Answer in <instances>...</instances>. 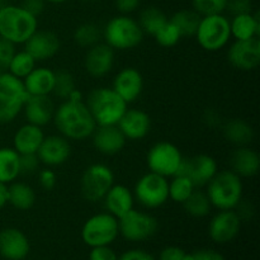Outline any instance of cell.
<instances>
[{
    "instance_id": "6da1fadb",
    "label": "cell",
    "mask_w": 260,
    "mask_h": 260,
    "mask_svg": "<svg viewBox=\"0 0 260 260\" xmlns=\"http://www.w3.org/2000/svg\"><path fill=\"white\" fill-rule=\"evenodd\" d=\"M52 122L58 134L69 141H84L96 128L85 101H62L56 107Z\"/></svg>"
},
{
    "instance_id": "7a4b0ae2",
    "label": "cell",
    "mask_w": 260,
    "mask_h": 260,
    "mask_svg": "<svg viewBox=\"0 0 260 260\" xmlns=\"http://www.w3.org/2000/svg\"><path fill=\"white\" fill-rule=\"evenodd\" d=\"M206 194L216 210H235L243 200V178L233 170H218L217 174L206 185Z\"/></svg>"
},
{
    "instance_id": "3957f363",
    "label": "cell",
    "mask_w": 260,
    "mask_h": 260,
    "mask_svg": "<svg viewBox=\"0 0 260 260\" xmlns=\"http://www.w3.org/2000/svg\"><path fill=\"white\" fill-rule=\"evenodd\" d=\"M96 126L118 124L128 104L108 86H99L88 94L85 101Z\"/></svg>"
},
{
    "instance_id": "277c9868",
    "label": "cell",
    "mask_w": 260,
    "mask_h": 260,
    "mask_svg": "<svg viewBox=\"0 0 260 260\" xmlns=\"http://www.w3.org/2000/svg\"><path fill=\"white\" fill-rule=\"evenodd\" d=\"M38 29L35 15L20 5H5L0 8V37L13 45H24Z\"/></svg>"
},
{
    "instance_id": "5b68a950",
    "label": "cell",
    "mask_w": 260,
    "mask_h": 260,
    "mask_svg": "<svg viewBox=\"0 0 260 260\" xmlns=\"http://www.w3.org/2000/svg\"><path fill=\"white\" fill-rule=\"evenodd\" d=\"M144 37L145 35L139 22L131 15H116L111 18L102 29L104 43L114 51L134 50L141 45Z\"/></svg>"
},
{
    "instance_id": "8992f818",
    "label": "cell",
    "mask_w": 260,
    "mask_h": 260,
    "mask_svg": "<svg viewBox=\"0 0 260 260\" xmlns=\"http://www.w3.org/2000/svg\"><path fill=\"white\" fill-rule=\"evenodd\" d=\"M198 45L207 52H217L230 43V19L222 13L203 15L196 32Z\"/></svg>"
},
{
    "instance_id": "52a82bcc",
    "label": "cell",
    "mask_w": 260,
    "mask_h": 260,
    "mask_svg": "<svg viewBox=\"0 0 260 260\" xmlns=\"http://www.w3.org/2000/svg\"><path fill=\"white\" fill-rule=\"evenodd\" d=\"M28 96L23 80L8 71L0 74V124L14 121L22 113Z\"/></svg>"
},
{
    "instance_id": "ba28073f",
    "label": "cell",
    "mask_w": 260,
    "mask_h": 260,
    "mask_svg": "<svg viewBox=\"0 0 260 260\" xmlns=\"http://www.w3.org/2000/svg\"><path fill=\"white\" fill-rule=\"evenodd\" d=\"M132 192L140 206L156 210L169 201V179L149 172L137 179Z\"/></svg>"
},
{
    "instance_id": "9c48e42d",
    "label": "cell",
    "mask_w": 260,
    "mask_h": 260,
    "mask_svg": "<svg viewBox=\"0 0 260 260\" xmlns=\"http://www.w3.org/2000/svg\"><path fill=\"white\" fill-rule=\"evenodd\" d=\"M118 235V218L108 212L93 215L84 222L81 229V239L90 248L111 245Z\"/></svg>"
},
{
    "instance_id": "30bf717a",
    "label": "cell",
    "mask_w": 260,
    "mask_h": 260,
    "mask_svg": "<svg viewBox=\"0 0 260 260\" xmlns=\"http://www.w3.org/2000/svg\"><path fill=\"white\" fill-rule=\"evenodd\" d=\"M114 184V173L108 165L95 162L84 170L80 178V192L90 203L101 202L109 188Z\"/></svg>"
},
{
    "instance_id": "8fae6325",
    "label": "cell",
    "mask_w": 260,
    "mask_h": 260,
    "mask_svg": "<svg viewBox=\"0 0 260 260\" xmlns=\"http://www.w3.org/2000/svg\"><path fill=\"white\" fill-rule=\"evenodd\" d=\"M183 155L178 146L169 141H159L152 145L146 155V164L149 172L165 178H172L178 174Z\"/></svg>"
},
{
    "instance_id": "7c38bea8",
    "label": "cell",
    "mask_w": 260,
    "mask_h": 260,
    "mask_svg": "<svg viewBox=\"0 0 260 260\" xmlns=\"http://www.w3.org/2000/svg\"><path fill=\"white\" fill-rule=\"evenodd\" d=\"M119 235L131 243H141L151 239L159 230L156 217L147 212L132 208L129 212L118 218Z\"/></svg>"
},
{
    "instance_id": "4fadbf2b",
    "label": "cell",
    "mask_w": 260,
    "mask_h": 260,
    "mask_svg": "<svg viewBox=\"0 0 260 260\" xmlns=\"http://www.w3.org/2000/svg\"><path fill=\"white\" fill-rule=\"evenodd\" d=\"M217 160L207 154H198L192 157H183L177 175H185L192 180L196 188H203L217 174Z\"/></svg>"
},
{
    "instance_id": "5bb4252c",
    "label": "cell",
    "mask_w": 260,
    "mask_h": 260,
    "mask_svg": "<svg viewBox=\"0 0 260 260\" xmlns=\"http://www.w3.org/2000/svg\"><path fill=\"white\" fill-rule=\"evenodd\" d=\"M228 61L240 71H253L260 65V40H235L228 50Z\"/></svg>"
},
{
    "instance_id": "9a60e30c",
    "label": "cell",
    "mask_w": 260,
    "mask_h": 260,
    "mask_svg": "<svg viewBox=\"0 0 260 260\" xmlns=\"http://www.w3.org/2000/svg\"><path fill=\"white\" fill-rule=\"evenodd\" d=\"M36 154L41 164L45 167H61L70 159L71 144L60 134L48 135V136H45Z\"/></svg>"
},
{
    "instance_id": "2e32d148",
    "label": "cell",
    "mask_w": 260,
    "mask_h": 260,
    "mask_svg": "<svg viewBox=\"0 0 260 260\" xmlns=\"http://www.w3.org/2000/svg\"><path fill=\"white\" fill-rule=\"evenodd\" d=\"M116 51L107 43L98 42L86 50L84 57V69L86 74L94 79H101L108 75L114 68Z\"/></svg>"
},
{
    "instance_id": "e0dca14e",
    "label": "cell",
    "mask_w": 260,
    "mask_h": 260,
    "mask_svg": "<svg viewBox=\"0 0 260 260\" xmlns=\"http://www.w3.org/2000/svg\"><path fill=\"white\" fill-rule=\"evenodd\" d=\"M241 220L234 210L218 211L208 223V235L216 244L231 243L239 235Z\"/></svg>"
},
{
    "instance_id": "ac0fdd59",
    "label": "cell",
    "mask_w": 260,
    "mask_h": 260,
    "mask_svg": "<svg viewBox=\"0 0 260 260\" xmlns=\"http://www.w3.org/2000/svg\"><path fill=\"white\" fill-rule=\"evenodd\" d=\"M37 62L48 61L61 50V41L57 33L48 29H37L24 43V48Z\"/></svg>"
},
{
    "instance_id": "d6986e66",
    "label": "cell",
    "mask_w": 260,
    "mask_h": 260,
    "mask_svg": "<svg viewBox=\"0 0 260 260\" xmlns=\"http://www.w3.org/2000/svg\"><path fill=\"white\" fill-rule=\"evenodd\" d=\"M112 89L126 102L131 104L141 96L144 91V78L136 68H123L116 74L112 83Z\"/></svg>"
},
{
    "instance_id": "ffe728a7",
    "label": "cell",
    "mask_w": 260,
    "mask_h": 260,
    "mask_svg": "<svg viewBox=\"0 0 260 260\" xmlns=\"http://www.w3.org/2000/svg\"><path fill=\"white\" fill-rule=\"evenodd\" d=\"M117 126L127 141H140L151 131V118L142 109L127 108Z\"/></svg>"
},
{
    "instance_id": "44dd1931",
    "label": "cell",
    "mask_w": 260,
    "mask_h": 260,
    "mask_svg": "<svg viewBox=\"0 0 260 260\" xmlns=\"http://www.w3.org/2000/svg\"><path fill=\"white\" fill-rule=\"evenodd\" d=\"M93 146L104 156H114L126 146V137L117 124L113 126H96L91 135Z\"/></svg>"
},
{
    "instance_id": "7402d4cb",
    "label": "cell",
    "mask_w": 260,
    "mask_h": 260,
    "mask_svg": "<svg viewBox=\"0 0 260 260\" xmlns=\"http://www.w3.org/2000/svg\"><path fill=\"white\" fill-rule=\"evenodd\" d=\"M56 104L51 95H29L25 101L22 113L27 123L45 127L50 124L55 114Z\"/></svg>"
},
{
    "instance_id": "603a6c76",
    "label": "cell",
    "mask_w": 260,
    "mask_h": 260,
    "mask_svg": "<svg viewBox=\"0 0 260 260\" xmlns=\"http://www.w3.org/2000/svg\"><path fill=\"white\" fill-rule=\"evenodd\" d=\"M30 250L27 235L15 228L0 231V255L7 260H24Z\"/></svg>"
},
{
    "instance_id": "cb8c5ba5",
    "label": "cell",
    "mask_w": 260,
    "mask_h": 260,
    "mask_svg": "<svg viewBox=\"0 0 260 260\" xmlns=\"http://www.w3.org/2000/svg\"><path fill=\"white\" fill-rule=\"evenodd\" d=\"M102 202L106 208V212L111 213L117 218H121L132 208H135L134 192L124 184L112 185Z\"/></svg>"
},
{
    "instance_id": "d4e9b609",
    "label": "cell",
    "mask_w": 260,
    "mask_h": 260,
    "mask_svg": "<svg viewBox=\"0 0 260 260\" xmlns=\"http://www.w3.org/2000/svg\"><path fill=\"white\" fill-rule=\"evenodd\" d=\"M45 136L42 127L25 122L13 136V149L19 155L36 154Z\"/></svg>"
},
{
    "instance_id": "484cf974",
    "label": "cell",
    "mask_w": 260,
    "mask_h": 260,
    "mask_svg": "<svg viewBox=\"0 0 260 260\" xmlns=\"http://www.w3.org/2000/svg\"><path fill=\"white\" fill-rule=\"evenodd\" d=\"M230 170L240 178L255 177L260 168V156L250 146L236 147L230 156Z\"/></svg>"
},
{
    "instance_id": "4316f807",
    "label": "cell",
    "mask_w": 260,
    "mask_h": 260,
    "mask_svg": "<svg viewBox=\"0 0 260 260\" xmlns=\"http://www.w3.org/2000/svg\"><path fill=\"white\" fill-rule=\"evenodd\" d=\"M55 83V71L46 66H36L24 79L23 85L28 95H51Z\"/></svg>"
},
{
    "instance_id": "83f0119b",
    "label": "cell",
    "mask_w": 260,
    "mask_h": 260,
    "mask_svg": "<svg viewBox=\"0 0 260 260\" xmlns=\"http://www.w3.org/2000/svg\"><path fill=\"white\" fill-rule=\"evenodd\" d=\"M222 132L225 139L236 147L250 146L255 139L254 127L245 119H230L223 124Z\"/></svg>"
},
{
    "instance_id": "f1b7e54d",
    "label": "cell",
    "mask_w": 260,
    "mask_h": 260,
    "mask_svg": "<svg viewBox=\"0 0 260 260\" xmlns=\"http://www.w3.org/2000/svg\"><path fill=\"white\" fill-rule=\"evenodd\" d=\"M231 38L234 40H250L259 37L260 18L258 12L234 15L230 20Z\"/></svg>"
},
{
    "instance_id": "f546056e",
    "label": "cell",
    "mask_w": 260,
    "mask_h": 260,
    "mask_svg": "<svg viewBox=\"0 0 260 260\" xmlns=\"http://www.w3.org/2000/svg\"><path fill=\"white\" fill-rule=\"evenodd\" d=\"M37 196L35 189L24 182H12L8 185V205L15 210L28 211L35 206Z\"/></svg>"
},
{
    "instance_id": "4dcf8cb0",
    "label": "cell",
    "mask_w": 260,
    "mask_h": 260,
    "mask_svg": "<svg viewBox=\"0 0 260 260\" xmlns=\"http://www.w3.org/2000/svg\"><path fill=\"white\" fill-rule=\"evenodd\" d=\"M20 155L13 147H0V183L10 184L20 175Z\"/></svg>"
},
{
    "instance_id": "1f68e13d",
    "label": "cell",
    "mask_w": 260,
    "mask_h": 260,
    "mask_svg": "<svg viewBox=\"0 0 260 260\" xmlns=\"http://www.w3.org/2000/svg\"><path fill=\"white\" fill-rule=\"evenodd\" d=\"M168 20H169V18L160 8L147 7L144 10H141L137 22H139L144 35L154 37Z\"/></svg>"
},
{
    "instance_id": "d6a6232c",
    "label": "cell",
    "mask_w": 260,
    "mask_h": 260,
    "mask_svg": "<svg viewBox=\"0 0 260 260\" xmlns=\"http://www.w3.org/2000/svg\"><path fill=\"white\" fill-rule=\"evenodd\" d=\"M202 15L194 9H180L169 18L170 22L179 29L182 37H194Z\"/></svg>"
},
{
    "instance_id": "836d02e7",
    "label": "cell",
    "mask_w": 260,
    "mask_h": 260,
    "mask_svg": "<svg viewBox=\"0 0 260 260\" xmlns=\"http://www.w3.org/2000/svg\"><path fill=\"white\" fill-rule=\"evenodd\" d=\"M183 207L188 215L194 218L206 217V216L210 215L211 210L213 208L206 192L201 190L200 188H196L194 192L183 203Z\"/></svg>"
},
{
    "instance_id": "e575fe53",
    "label": "cell",
    "mask_w": 260,
    "mask_h": 260,
    "mask_svg": "<svg viewBox=\"0 0 260 260\" xmlns=\"http://www.w3.org/2000/svg\"><path fill=\"white\" fill-rule=\"evenodd\" d=\"M36 66H37V61L27 51H15L8 66V73L23 80Z\"/></svg>"
},
{
    "instance_id": "d590c367",
    "label": "cell",
    "mask_w": 260,
    "mask_h": 260,
    "mask_svg": "<svg viewBox=\"0 0 260 260\" xmlns=\"http://www.w3.org/2000/svg\"><path fill=\"white\" fill-rule=\"evenodd\" d=\"M194 189V184L189 178L185 175H174L169 180V200L183 205Z\"/></svg>"
},
{
    "instance_id": "8d00e7d4",
    "label": "cell",
    "mask_w": 260,
    "mask_h": 260,
    "mask_svg": "<svg viewBox=\"0 0 260 260\" xmlns=\"http://www.w3.org/2000/svg\"><path fill=\"white\" fill-rule=\"evenodd\" d=\"M74 42L83 48H90L102 40V29L94 23H83L74 30Z\"/></svg>"
},
{
    "instance_id": "74e56055",
    "label": "cell",
    "mask_w": 260,
    "mask_h": 260,
    "mask_svg": "<svg viewBox=\"0 0 260 260\" xmlns=\"http://www.w3.org/2000/svg\"><path fill=\"white\" fill-rule=\"evenodd\" d=\"M76 89V81L73 74L65 69L55 71V83L52 94L61 101H66Z\"/></svg>"
},
{
    "instance_id": "f35d334b",
    "label": "cell",
    "mask_w": 260,
    "mask_h": 260,
    "mask_svg": "<svg viewBox=\"0 0 260 260\" xmlns=\"http://www.w3.org/2000/svg\"><path fill=\"white\" fill-rule=\"evenodd\" d=\"M182 35H180L179 29L170 22V19L162 25L159 29V32L154 36L155 42L159 46L165 48L174 47L179 43V41L182 40Z\"/></svg>"
},
{
    "instance_id": "ab89813d",
    "label": "cell",
    "mask_w": 260,
    "mask_h": 260,
    "mask_svg": "<svg viewBox=\"0 0 260 260\" xmlns=\"http://www.w3.org/2000/svg\"><path fill=\"white\" fill-rule=\"evenodd\" d=\"M192 7L200 15L220 14L226 9L228 0H190Z\"/></svg>"
},
{
    "instance_id": "60d3db41",
    "label": "cell",
    "mask_w": 260,
    "mask_h": 260,
    "mask_svg": "<svg viewBox=\"0 0 260 260\" xmlns=\"http://www.w3.org/2000/svg\"><path fill=\"white\" fill-rule=\"evenodd\" d=\"M15 52V46L0 37V74L7 73L10 60Z\"/></svg>"
},
{
    "instance_id": "b9f144b4",
    "label": "cell",
    "mask_w": 260,
    "mask_h": 260,
    "mask_svg": "<svg viewBox=\"0 0 260 260\" xmlns=\"http://www.w3.org/2000/svg\"><path fill=\"white\" fill-rule=\"evenodd\" d=\"M41 162L38 160L37 154H27L20 155L19 160V169L20 175H32L37 173Z\"/></svg>"
},
{
    "instance_id": "7bdbcfd3",
    "label": "cell",
    "mask_w": 260,
    "mask_h": 260,
    "mask_svg": "<svg viewBox=\"0 0 260 260\" xmlns=\"http://www.w3.org/2000/svg\"><path fill=\"white\" fill-rule=\"evenodd\" d=\"M231 15L246 14L253 12V2L251 0H228L226 9Z\"/></svg>"
},
{
    "instance_id": "ee69618b",
    "label": "cell",
    "mask_w": 260,
    "mask_h": 260,
    "mask_svg": "<svg viewBox=\"0 0 260 260\" xmlns=\"http://www.w3.org/2000/svg\"><path fill=\"white\" fill-rule=\"evenodd\" d=\"M38 183H40L41 188L45 190H52L56 187L57 183V175L53 172L52 168H47L41 169L38 172Z\"/></svg>"
},
{
    "instance_id": "f6af8a7d",
    "label": "cell",
    "mask_w": 260,
    "mask_h": 260,
    "mask_svg": "<svg viewBox=\"0 0 260 260\" xmlns=\"http://www.w3.org/2000/svg\"><path fill=\"white\" fill-rule=\"evenodd\" d=\"M89 260H118V255L109 245L91 248Z\"/></svg>"
},
{
    "instance_id": "bcb514c9",
    "label": "cell",
    "mask_w": 260,
    "mask_h": 260,
    "mask_svg": "<svg viewBox=\"0 0 260 260\" xmlns=\"http://www.w3.org/2000/svg\"><path fill=\"white\" fill-rule=\"evenodd\" d=\"M185 260H226L223 255L212 249H201V250L187 253Z\"/></svg>"
},
{
    "instance_id": "7dc6e473",
    "label": "cell",
    "mask_w": 260,
    "mask_h": 260,
    "mask_svg": "<svg viewBox=\"0 0 260 260\" xmlns=\"http://www.w3.org/2000/svg\"><path fill=\"white\" fill-rule=\"evenodd\" d=\"M234 211L238 213L241 222L243 221H250L254 217V215H255V207H254L253 202H250L248 200H241L240 203L236 206Z\"/></svg>"
},
{
    "instance_id": "c3c4849f",
    "label": "cell",
    "mask_w": 260,
    "mask_h": 260,
    "mask_svg": "<svg viewBox=\"0 0 260 260\" xmlns=\"http://www.w3.org/2000/svg\"><path fill=\"white\" fill-rule=\"evenodd\" d=\"M187 251L179 246H167L160 251L159 260H185Z\"/></svg>"
},
{
    "instance_id": "681fc988",
    "label": "cell",
    "mask_w": 260,
    "mask_h": 260,
    "mask_svg": "<svg viewBox=\"0 0 260 260\" xmlns=\"http://www.w3.org/2000/svg\"><path fill=\"white\" fill-rule=\"evenodd\" d=\"M118 260H156L152 254L142 249H131L118 256Z\"/></svg>"
},
{
    "instance_id": "f907efd6",
    "label": "cell",
    "mask_w": 260,
    "mask_h": 260,
    "mask_svg": "<svg viewBox=\"0 0 260 260\" xmlns=\"http://www.w3.org/2000/svg\"><path fill=\"white\" fill-rule=\"evenodd\" d=\"M20 7L27 10L28 13H30L32 15H35L36 18H38L42 14L43 10H45L46 2L45 0H22Z\"/></svg>"
},
{
    "instance_id": "816d5d0a",
    "label": "cell",
    "mask_w": 260,
    "mask_h": 260,
    "mask_svg": "<svg viewBox=\"0 0 260 260\" xmlns=\"http://www.w3.org/2000/svg\"><path fill=\"white\" fill-rule=\"evenodd\" d=\"M114 4L119 14L129 15L139 9L141 0H114Z\"/></svg>"
},
{
    "instance_id": "f5cc1de1",
    "label": "cell",
    "mask_w": 260,
    "mask_h": 260,
    "mask_svg": "<svg viewBox=\"0 0 260 260\" xmlns=\"http://www.w3.org/2000/svg\"><path fill=\"white\" fill-rule=\"evenodd\" d=\"M205 122L210 127H216V126H218V124H221L220 116H218L217 112L212 111V109H208V111L206 112Z\"/></svg>"
},
{
    "instance_id": "db71d44e",
    "label": "cell",
    "mask_w": 260,
    "mask_h": 260,
    "mask_svg": "<svg viewBox=\"0 0 260 260\" xmlns=\"http://www.w3.org/2000/svg\"><path fill=\"white\" fill-rule=\"evenodd\" d=\"M8 205V185L0 183V211Z\"/></svg>"
},
{
    "instance_id": "11a10c76",
    "label": "cell",
    "mask_w": 260,
    "mask_h": 260,
    "mask_svg": "<svg viewBox=\"0 0 260 260\" xmlns=\"http://www.w3.org/2000/svg\"><path fill=\"white\" fill-rule=\"evenodd\" d=\"M46 3H50V4H62V3L68 2V0H45Z\"/></svg>"
},
{
    "instance_id": "9f6ffc18",
    "label": "cell",
    "mask_w": 260,
    "mask_h": 260,
    "mask_svg": "<svg viewBox=\"0 0 260 260\" xmlns=\"http://www.w3.org/2000/svg\"><path fill=\"white\" fill-rule=\"evenodd\" d=\"M0 2H2V0H0Z\"/></svg>"
}]
</instances>
